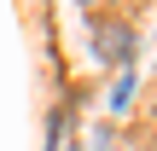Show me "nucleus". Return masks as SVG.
<instances>
[{"label": "nucleus", "mask_w": 157, "mask_h": 151, "mask_svg": "<svg viewBox=\"0 0 157 151\" xmlns=\"http://www.w3.org/2000/svg\"><path fill=\"white\" fill-rule=\"evenodd\" d=\"M93 47H99L105 64L128 70V58H134V29H128V23H99V29H93Z\"/></svg>", "instance_id": "obj_1"}, {"label": "nucleus", "mask_w": 157, "mask_h": 151, "mask_svg": "<svg viewBox=\"0 0 157 151\" xmlns=\"http://www.w3.org/2000/svg\"><path fill=\"white\" fill-rule=\"evenodd\" d=\"M128 105H134V70H122V76H117V87H111V116H122Z\"/></svg>", "instance_id": "obj_2"}, {"label": "nucleus", "mask_w": 157, "mask_h": 151, "mask_svg": "<svg viewBox=\"0 0 157 151\" xmlns=\"http://www.w3.org/2000/svg\"><path fill=\"white\" fill-rule=\"evenodd\" d=\"M82 6H87V0H82Z\"/></svg>", "instance_id": "obj_3"}]
</instances>
